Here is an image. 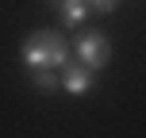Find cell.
<instances>
[{
  "mask_svg": "<svg viewBox=\"0 0 146 138\" xmlns=\"http://www.w3.org/2000/svg\"><path fill=\"white\" fill-rule=\"evenodd\" d=\"M69 50H73V61H81V65H88V69L100 73V69L111 61V38L104 35V31L92 27V31H81L77 42H73Z\"/></svg>",
  "mask_w": 146,
  "mask_h": 138,
  "instance_id": "6da1fadb",
  "label": "cell"
},
{
  "mask_svg": "<svg viewBox=\"0 0 146 138\" xmlns=\"http://www.w3.org/2000/svg\"><path fill=\"white\" fill-rule=\"evenodd\" d=\"M27 81L38 88V92H62V73L58 69H50V65H38V69H27Z\"/></svg>",
  "mask_w": 146,
  "mask_h": 138,
  "instance_id": "5b68a950",
  "label": "cell"
},
{
  "mask_svg": "<svg viewBox=\"0 0 146 138\" xmlns=\"http://www.w3.org/2000/svg\"><path fill=\"white\" fill-rule=\"evenodd\" d=\"M46 61H50V69H66L73 61V50L62 31H46Z\"/></svg>",
  "mask_w": 146,
  "mask_h": 138,
  "instance_id": "277c9868",
  "label": "cell"
},
{
  "mask_svg": "<svg viewBox=\"0 0 146 138\" xmlns=\"http://www.w3.org/2000/svg\"><path fill=\"white\" fill-rule=\"evenodd\" d=\"M58 73H62V92L66 96H88V92H96V69L81 65V61H69V65L58 69Z\"/></svg>",
  "mask_w": 146,
  "mask_h": 138,
  "instance_id": "7a4b0ae2",
  "label": "cell"
},
{
  "mask_svg": "<svg viewBox=\"0 0 146 138\" xmlns=\"http://www.w3.org/2000/svg\"><path fill=\"white\" fill-rule=\"evenodd\" d=\"M46 4H54V0H46Z\"/></svg>",
  "mask_w": 146,
  "mask_h": 138,
  "instance_id": "52a82bcc",
  "label": "cell"
},
{
  "mask_svg": "<svg viewBox=\"0 0 146 138\" xmlns=\"http://www.w3.org/2000/svg\"><path fill=\"white\" fill-rule=\"evenodd\" d=\"M19 61L23 69H38V65H50L46 61V31H31L19 46Z\"/></svg>",
  "mask_w": 146,
  "mask_h": 138,
  "instance_id": "3957f363",
  "label": "cell"
},
{
  "mask_svg": "<svg viewBox=\"0 0 146 138\" xmlns=\"http://www.w3.org/2000/svg\"><path fill=\"white\" fill-rule=\"evenodd\" d=\"M88 4V12H96V15H111L119 8V0H85Z\"/></svg>",
  "mask_w": 146,
  "mask_h": 138,
  "instance_id": "8992f818",
  "label": "cell"
}]
</instances>
